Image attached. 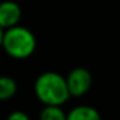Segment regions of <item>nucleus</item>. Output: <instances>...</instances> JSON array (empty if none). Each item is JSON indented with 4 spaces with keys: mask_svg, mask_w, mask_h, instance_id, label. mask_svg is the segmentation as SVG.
I'll return each mask as SVG.
<instances>
[{
    "mask_svg": "<svg viewBox=\"0 0 120 120\" xmlns=\"http://www.w3.org/2000/svg\"><path fill=\"white\" fill-rule=\"evenodd\" d=\"M40 120H67V112L62 106H44L40 112Z\"/></svg>",
    "mask_w": 120,
    "mask_h": 120,
    "instance_id": "nucleus-7",
    "label": "nucleus"
},
{
    "mask_svg": "<svg viewBox=\"0 0 120 120\" xmlns=\"http://www.w3.org/2000/svg\"><path fill=\"white\" fill-rule=\"evenodd\" d=\"M65 82L71 98H82L90 90L93 83V76L89 69L78 67L69 71V74L65 76Z\"/></svg>",
    "mask_w": 120,
    "mask_h": 120,
    "instance_id": "nucleus-3",
    "label": "nucleus"
},
{
    "mask_svg": "<svg viewBox=\"0 0 120 120\" xmlns=\"http://www.w3.org/2000/svg\"><path fill=\"white\" fill-rule=\"evenodd\" d=\"M3 34H4V30L0 27V48H2V42H3Z\"/></svg>",
    "mask_w": 120,
    "mask_h": 120,
    "instance_id": "nucleus-9",
    "label": "nucleus"
},
{
    "mask_svg": "<svg viewBox=\"0 0 120 120\" xmlns=\"http://www.w3.org/2000/svg\"><path fill=\"white\" fill-rule=\"evenodd\" d=\"M23 11L19 3L13 0H3L0 3V27L3 30L17 26L21 20Z\"/></svg>",
    "mask_w": 120,
    "mask_h": 120,
    "instance_id": "nucleus-4",
    "label": "nucleus"
},
{
    "mask_svg": "<svg viewBox=\"0 0 120 120\" xmlns=\"http://www.w3.org/2000/svg\"><path fill=\"white\" fill-rule=\"evenodd\" d=\"M6 120H31L30 116L24 112V110H13Z\"/></svg>",
    "mask_w": 120,
    "mask_h": 120,
    "instance_id": "nucleus-8",
    "label": "nucleus"
},
{
    "mask_svg": "<svg viewBox=\"0 0 120 120\" xmlns=\"http://www.w3.org/2000/svg\"><path fill=\"white\" fill-rule=\"evenodd\" d=\"M34 95L44 106H64L71 99L65 76L55 71H45L37 76Z\"/></svg>",
    "mask_w": 120,
    "mask_h": 120,
    "instance_id": "nucleus-1",
    "label": "nucleus"
},
{
    "mask_svg": "<svg viewBox=\"0 0 120 120\" xmlns=\"http://www.w3.org/2000/svg\"><path fill=\"white\" fill-rule=\"evenodd\" d=\"M67 120H102V116L93 106L79 105L67 113Z\"/></svg>",
    "mask_w": 120,
    "mask_h": 120,
    "instance_id": "nucleus-5",
    "label": "nucleus"
},
{
    "mask_svg": "<svg viewBox=\"0 0 120 120\" xmlns=\"http://www.w3.org/2000/svg\"><path fill=\"white\" fill-rule=\"evenodd\" d=\"M37 48V38L34 33L24 26H14L4 30L2 49L13 59L23 61L30 58Z\"/></svg>",
    "mask_w": 120,
    "mask_h": 120,
    "instance_id": "nucleus-2",
    "label": "nucleus"
},
{
    "mask_svg": "<svg viewBox=\"0 0 120 120\" xmlns=\"http://www.w3.org/2000/svg\"><path fill=\"white\" fill-rule=\"evenodd\" d=\"M19 85L13 76L0 75V102L11 99L17 93Z\"/></svg>",
    "mask_w": 120,
    "mask_h": 120,
    "instance_id": "nucleus-6",
    "label": "nucleus"
}]
</instances>
